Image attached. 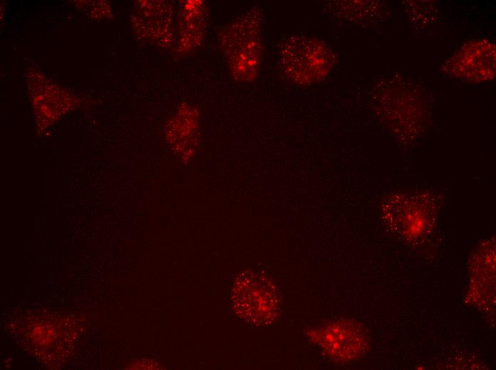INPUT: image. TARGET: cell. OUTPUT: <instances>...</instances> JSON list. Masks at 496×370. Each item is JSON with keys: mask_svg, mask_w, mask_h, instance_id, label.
Masks as SVG:
<instances>
[{"mask_svg": "<svg viewBox=\"0 0 496 370\" xmlns=\"http://www.w3.org/2000/svg\"><path fill=\"white\" fill-rule=\"evenodd\" d=\"M208 6L202 0L180 1L177 38L174 54L182 56L196 51L202 43L207 29Z\"/></svg>", "mask_w": 496, "mask_h": 370, "instance_id": "8992f818", "label": "cell"}, {"mask_svg": "<svg viewBox=\"0 0 496 370\" xmlns=\"http://www.w3.org/2000/svg\"><path fill=\"white\" fill-rule=\"evenodd\" d=\"M262 21L261 9L254 6L219 31V47L237 82L251 83L258 76L263 53Z\"/></svg>", "mask_w": 496, "mask_h": 370, "instance_id": "6da1fadb", "label": "cell"}, {"mask_svg": "<svg viewBox=\"0 0 496 370\" xmlns=\"http://www.w3.org/2000/svg\"><path fill=\"white\" fill-rule=\"evenodd\" d=\"M336 56L324 41L295 35L283 41L279 49V64L291 82L310 85L321 82L331 72Z\"/></svg>", "mask_w": 496, "mask_h": 370, "instance_id": "7a4b0ae2", "label": "cell"}, {"mask_svg": "<svg viewBox=\"0 0 496 370\" xmlns=\"http://www.w3.org/2000/svg\"><path fill=\"white\" fill-rule=\"evenodd\" d=\"M495 46L473 40L460 46L442 65L443 72L457 79L479 83L495 77Z\"/></svg>", "mask_w": 496, "mask_h": 370, "instance_id": "277c9868", "label": "cell"}, {"mask_svg": "<svg viewBox=\"0 0 496 370\" xmlns=\"http://www.w3.org/2000/svg\"><path fill=\"white\" fill-rule=\"evenodd\" d=\"M231 300L235 314L256 326L269 325L280 312V296L275 284L267 276L252 270L236 278Z\"/></svg>", "mask_w": 496, "mask_h": 370, "instance_id": "3957f363", "label": "cell"}, {"mask_svg": "<svg viewBox=\"0 0 496 370\" xmlns=\"http://www.w3.org/2000/svg\"><path fill=\"white\" fill-rule=\"evenodd\" d=\"M198 126L197 111L187 103L182 104L167 128L169 140L175 147H180V153L184 149L194 152Z\"/></svg>", "mask_w": 496, "mask_h": 370, "instance_id": "ba28073f", "label": "cell"}, {"mask_svg": "<svg viewBox=\"0 0 496 370\" xmlns=\"http://www.w3.org/2000/svg\"><path fill=\"white\" fill-rule=\"evenodd\" d=\"M314 338L327 354L341 361H348L363 354L366 339L356 323L338 321L330 323L315 333Z\"/></svg>", "mask_w": 496, "mask_h": 370, "instance_id": "5b68a950", "label": "cell"}, {"mask_svg": "<svg viewBox=\"0 0 496 370\" xmlns=\"http://www.w3.org/2000/svg\"><path fill=\"white\" fill-rule=\"evenodd\" d=\"M388 202V220L405 237L419 236L429 226L433 208L423 196L396 195Z\"/></svg>", "mask_w": 496, "mask_h": 370, "instance_id": "52a82bcc", "label": "cell"}]
</instances>
